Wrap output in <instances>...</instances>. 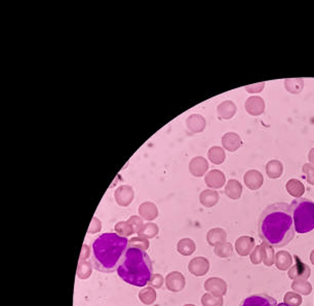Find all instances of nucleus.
<instances>
[{"label":"nucleus","mask_w":314,"mask_h":306,"mask_svg":"<svg viewBox=\"0 0 314 306\" xmlns=\"http://www.w3.org/2000/svg\"><path fill=\"white\" fill-rule=\"evenodd\" d=\"M292 211L285 203H275L262 212L259 220V237L272 248H283L295 237Z\"/></svg>","instance_id":"f257e3e1"},{"label":"nucleus","mask_w":314,"mask_h":306,"mask_svg":"<svg viewBox=\"0 0 314 306\" xmlns=\"http://www.w3.org/2000/svg\"><path fill=\"white\" fill-rule=\"evenodd\" d=\"M127 248L126 238L114 232L103 233L92 243L90 262L98 272L112 274L117 270Z\"/></svg>","instance_id":"f03ea898"},{"label":"nucleus","mask_w":314,"mask_h":306,"mask_svg":"<svg viewBox=\"0 0 314 306\" xmlns=\"http://www.w3.org/2000/svg\"><path fill=\"white\" fill-rule=\"evenodd\" d=\"M118 276L135 287H144L153 275V267L148 254L137 248H127L117 267Z\"/></svg>","instance_id":"7ed1b4c3"},{"label":"nucleus","mask_w":314,"mask_h":306,"mask_svg":"<svg viewBox=\"0 0 314 306\" xmlns=\"http://www.w3.org/2000/svg\"><path fill=\"white\" fill-rule=\"evenodd\" d=\"M295 229L298 233H307L314 229V203L308 198L300 197L290 204Z\"/></svg>","instance_id":"20e7f679"},{"label":"nucleus","mask_w":314,"mask_h":306,"mask_svg":"<svg viewBox=\"0 0 314 306\" xmlns=\"http://www.w3.org/2000/svg\"><path fill=\"white\" fill-rule=\"evenodd\" d=\"M295 257V264L290 266L288 269L287 275L293 280H307L310 276L311 269L310 267L304 263L298 256Z\"/></svg>","instance_id":"39448f33"},{"label":"nucleus","mask_w":314,"mask_h":306,"mask_svg":"<svg viewBox=\"0 0 314 306\" xmlns=\"http://www.w3.org/2000/svg\"><path fill=\"white\" fill-rule=\"evenodd\" d=\"M204 289L214 296L223 297L227 293V284L220 277H209L204 282Z\"/></svg>","instance_id":"423d86ee"},{"label":"nucleus","mask_w":314,"mask_h":306,"mask_svg":"<svg viewBox=\"0 0 314 306\" xmlns=\"http://www.w3.org/2000/svg\"><path fill=\"white\" fill-rule=\"evenodd\" d=\"M115 202L120 207H127L132 204L135 197L133 187L130 185H121L114 192Z\"/></svg>","instance_id":"0eeeda50"},{"label":"nucleus","mask_w":314,"mask_h":306,"mask_svg":"<svg viewBox=\"0 0 314 306\" xmlns=\"http://www.w3.org/2000/svg\"><path fill=\"white\" fill-rule=\"evenodd\" d=\"M277 301L266 294H257L244 299L239 306H276Z\"/></svg>","instance_id":"6e6552de"},{"label":"nucleus","mask_w":314,"mask_h":306,"mask_svg":"<svg viewBox=\"0 0 314 306\" xmlns=\"http://www.w3.org/2000/svg\"><path fill=\"white\" fill-rule=\"evenodd\" d=\"M185 276L179 272H171L166 277V286L170 292H180L185 288Z\"/></svg>","instance_id":"1a4fd4ad"},{"label":"nucleus","mask_w":314,"mask_h":306,"mask_svg":"<svg viewBox=\"0 0 314 306\" xmlns=\"http://www.w3.org/2000/svg\"><path fill=\"white\" fill-rule=\"evenodd\" d=\"M188 270L195 276H203L209 270V262L204 257H195L189 262Z\"/></svg>","instance_id":"9d476101"},{"label":"nucleus","mask_w":314,"mask_h":306,"mask_svg":"<svg viewBox=\"0 0 314 306\" xmlns=\"http://www.w3.org/2000/svg\"><path fill=\"white\" fill-rule=\"evenodd\" d=\"M204 182L207 187L212 189H220L222 188L226 182V177L223 172L220 170H212L209 171L204 178Z\"/></svg>","instance_id":"9b49d317"},{"label":"nucleus","mask_w":314,"mask_h":306,"mask_svg":"<svg viewBox=\"0 0 314 306\" xmlns=\"http://www.w3.org/2000/svg\"><path fill=\"white\" fill-rule=\"evenodd\" d=\"M208 170V162L202 156H195L189 162V172L194 177H202Z\"/></svg>","instance_id":"f8f14e48"},{"label":"nucleus","mask_w":314,"mask_h":306,"mask_svg":"<svg viewBox=\"0 0 314 306\" xmlns=\"http://www.w3.org/2000/svg\"><path fill=\"white\" fill-rule=\"evenodd\" d=\"M205 125H206L205 119L200 114H197V113L191 114L190 116L187 117V120H186V126H187L188 131L193 134H199L203 132Z\"/></svg>","instance_id":"ddd939ff"},{"label":"nucleus","mask_w":314,"mask_h":306,"mask_svg":"<svg viewBox=\"0 0 314 306\" xmlns=\"http://www.w3.org/2000/svg\"><path fill=\"white\" fill-rule=\"evenodd\" d=\"M243 181L249 189L257 190L262 187L264 183V178H263V175L259 171L251 170V171H248L246 175H244Z\"/></svg>","instance_id":"4468645a"},{"label":"nucleus","mask_w":314,"mask_h":306,"mask_svg":"<svg viewBox=\"0 0 314 306\" xmlns=\"http://www.w3.org/2000/svg\"><path fill=\"white\" fill-rule=\"evenodd\" d=\"M244 107L249 114L253 116H259L265 111V102L261 97H250L244 104Z\"/></svg>","instance_id":"2eb2a0df"},{"label":"nucleus","mask_w":314,"mask_h":306,"mask_svg":"<svg viewBox=\"0 0 314 306\" xmlns=\"http://www.w3.org/2000/svg\"><path fill=\"white\" fill-rule=\"evenodd\" d=\"M255 240L251 237H247V235H243V237H240L236 243H235V249L236 252L239 256L241 257H246L249 256L250 254H252L253 250L255 249Z\"/></svg>","instance_id":"dca6fc26"},{"label":"nucleus","mask_w":314,"mask_h":306,"mask_svg":"<svg viewBox=\"0 0 314 306\" xmlns=\"http://www.w3.org/2000/svg\"><path fill=\"white\" fill-rule=\"evenodd\" d=\"M139 215L146 221H152L158 217V209L155 204L145 202L139 207Z\"/></svg>","instance_id":"f3484780"},{"label":"nucleus","mask_w":314,"mask_h":306,"mask_svg":"<svg viewBox=\"0 0 314 306\" xmlns=\"http://www.w3.org/2000/svg\"><path fill=\"white\" fill-rule=\"evenodd\" d=\"M241 138L236 133H226L222 137V145L225 150H228L230 152L236 151L241 146Z\"/></svg>","instance_id":"a211bd4d"},{"label":"nucleus","mask_w":314,"mask_h":306,"mask_svg":"<svg viewBox=\"0 0 314 306\" xmlns=\"http://www.w3.org/2000/svg\"><path fill=\"white\" fill-rule=\"evenodd\" d=\"M217 112L222 120H230L236 113V105L230 101H224L217 107Z\"/></svg>","instance_id":"6ab92c4d"},{"label":"nucleus","mask_w":314,"mask_h":306,"mask_svg":"<svg viewBox=\"0 0 314 306\" xmlns=\"http://www.w3.org/2000/svg\"><path fill=\"white\" fill-rule=\"evenodd\" d=\"M227 240V233L222 228H213L208 230L206 234V241L209 245L216 246L221 243H225Z\"/></svg>","instance_id":"aec40b11"},{"label":"nucleus","mask_w":314,"mask_h":306,"mask_svg":"<svg viewBox=\"0 0 314 306\" xmlns=\"http://www.w3.org/2000/svg\"><path fill=\"white\" fill-rule=\"evenodd\" d=\"M200 202L205 208H213L219 203V193L214 189H205L200 195Z\"/></svg>","instance_id":"412c9836"},{"label":"nucleus","mask_w":314,"mask_h":306,"mask_svg":"<svg viewBox=\"0 0 314 306\" xmlns=\"http://www.w3.org/2000/svg\"><path fill=\"white\" fill-rule=\"evenodd\" d=\"M276 267L279 270H287L293 265V257L286 251H279L275 255V261H274Z\"/></svg>","instance_id":"4be33fe9"},{"label":"nucleus","mask_w":314,"mask_h":306,"mask_svg":"<svg viewBox=\"0 0 314 306\" xmlns=\"http://www.w3.org/2000/svg\"><path fill=\"white\" fill-rule=\"evenodd\" d=\"M225 194L234 201L239 199L242 194V186L240 182L235 179L229 180L225 186Z\"/></svg>","instance_id":"5701e85b"},{"label":"nucleus","mask_w":314,"mask_h":306,"mask_svg":"<svg viewBox=\"0 0 314 306\" xmlns=\"http://www.w3.org/2000/svg\"><path fill=\"white\" fill-rule=\"evenodd\" d=\"M158 232H159V228L157 224H155V223L153 222H147V223H144L143 226L140 228V230L137 233L140 238L149 240V239L155 238L158 234Z\"/></svg>","instance_id":"b1692460"},{"label":"nucleus","mask_w":314,"mask_h":306,"mask_svg":"<svg viewBox=\"0 0 314 306\" xmlns=\"http://www.w3.org/2000/svg\"><path fill=\"white\" fill-rule=\"evenodd\" d=\"M286 191L288 192L289 195H292L296 198H300L305 192V187L301 181L297 179H290L287 181L286 185Z\"/></svg>","instance_id":"393cba45"},{"label":"nucleus","mask_w":314,"mask_h":306,"mask_svg":"<svg viewBox=\"0 0 314 306\" xmlns=\"http://www.w3.org/2000/svg\"><path fill=\"white\" fill-rule=\"evenodd\" d=\"M284 172V166L279 160H270L266 164V174L270 179H277L281 177Z\"/></svg>","instance_id":"a878e982"},{"label":"nucleus","mask_w":314,"mask_h":306,"mask_svg":"<svg viewBox=\"0 0 314 306\" xmlns=\"http://www.w3.org/2000/svg\"><path fill=\"white\" fill-rule=\"evenodd\" d=\"M207 157L209 161L214 164H221L225 161L226 153L224 148L219 146H213L207 151Z\"/></svg>","instance_id":"bb28decb"},{"label":"nucleus","mask_w":314,"mask_h":306,"mask_svg":"<svg viewBox=\"0 0 314 306\" xmlns=\"http://www.w3.org/2000/svg\"><path fill=\"white\" fill-rule=\"evenodd\" d=\"M178 252L183 256H190L196 250V245L191 239H182L177 245Z\"/></svg>","instance_id":"cd10ccee"},{"label":"nucleus","mask_w":314,"mask_h":306,"mask_svg":"<svg viewBox=\"0 0 314 306\" xmlns=\"http://www.w3.org/2000/svg\"><path fill=\"white\" fill-rule=\"evenodd\" d=\"M156 291L152 287H146L139 292V299L145 305H151L156 301Z\"/></svg>","instance_id":"c85d7f7f"},{"label":"nucleus","mask_w":314,"mask_h":306,"mask_svg":"<svg viewBox=\"0 0 314 306\" xmlns=\"http://www.w3.org/2000/svg\"><path fill=\"white\" fill-rule=\"evenodd\" d=\"M285 88L290 93H300L304 88V80L302 78L285 79Z\"/></svg>","instance_id":"c756f323"},{"label":"nucleus","mask_w":314,"mask_h":306,"mask_svg":"<svg viewBox=\"0 0 314 306\" xmlns=\"http://www.w3.org/2000/svg\"><path fill=\"white\" fill-rule=\"evenodd\" d=\"M261 248H262V257H263L264 264L266 266H272L275 261L274 249L265 243L261 245Z\"/></svg>","instance_id":"7c9ffc66"},{"label":"nucleus","mask_w":314,"mask_h":306,"mask_svg":"<svg viewBox=\"0 0 314 306\" xmlns=\"http://www.w3.org/2000/svg\"><path fill=\"white\" fill-rule=\"evenodd\" d=\"M214 253L220 258H228L233 253V246L228 242L221 243L215 246Z\"/></svg>","instance_id":"2f4dec72"},{"label":"nucleus","mask_w":314,"mask_h":306,"mask_svg":"<svg viewBox=\"0 0 314 306\" xmlns=\"http://www.w3.org/2000/svg\"><path fill=\"white\" fill-rule=\"evenodd\" d=\"M292 289L301 295H309L312 292V286L307 280H294Z\"/></svg>","instance_id":"473e14b6"},{"label":"nucleus","mask_w":314,"mask_h":306,"mask_svg":"<svg viewBox=\"0 0 314 306\" xmlns=\"http://www.w3.org/2000/svg\"><path fill=\"white\" fill-rule=\"evenodd\" d=\"M92 270V264L88 261H79L77 266L76 275L80 279H86L90 276Z\"/></svg>","instance_id":"72a5a7b5"},{"label":"nucleus","mask_w":314,"mask_h":306,"mask_svg":"<svg viewBox=\"0 0 314 306\" xmlns=\"http://www.w3.org/2000/svg\"><path fill=\"white\" fill-rule=\"evenodd\" d=\"M114 229H115L116 233L119 234L120 237H123V238L130 237V235L135 233L134 230H133V227L131 226V224L127 221L117 222V223H116Z\"/></svg>","instance_id":"f704fd0d"},{"label":"nucleus","mask_w":314,"mask_h":306,"mask_svg":"<svg viewBox=\"0 0 314 306\" xmlns=\"http://www.w3.org/2000/svg\"><path fill=\"white\" fill-rule=\"evenodd\" d=\"M224 300L222 297H217L212 294L206 293L201 298V304L203 306H223Z\"/></svg>","instance_id":"c9c22d12"},{"label":"nucleus","mask_w":314,"mask_h":306,"mask_svg":"<svg viewBox=\"0 0 314 306\" xmlns=\"http://www.w3.org/2000/svg\"><path fill=\"white\" fill-rule=\"evenodd\" d=\"M284 303L288 306H300L302 304V297L296 292H287L284 297Z\"/></svg>","instance_id":"e433bc0d"},{"label":"nucleus","mask_w":314,"mask_h":306,"mask_svg":"<svg viewBox=\"0 0 314 306\" xmlns=\"http://www.w3.org/2000/svg\"><path fill=\"white\" fill-rule=\"evenodd\" d=\"M149 241L143 238H132L131 240H129V246L131 248H137V249H141L143 251H146L147 249H149Z\"/></svg>","instance_id":"4c0bfd02"},{"label":"nucleus","mask_w":314,"mask_h":306,"mask_svg":"<svg viewBox=\"0 0 314 306\" xmlns=\"http://www.w3.org/2000/svg\"><path fill=\"white\" fill-rule=\"evenodd\" d=\"M251 261L253 264L258 265L261 262H263V257H262V248L261 245L255 246V249L253 250L251 254Z\"/></svg>","instance_id":"58836bf2"},{"label":"nucleus","mask_w":314,"mask_h":306,"mask_svg":"<svg viewBox=\"0 0 314 306\" xmlns=\"http://www.w3.org/2000/svg\"><path fill=\"white\" fill-rule=\"evenodd\" d=\"M164 282H166L164 276H162L161 275H153L152 276H151L148 285L149 287H152L154 289H160L162 287V285H164Z\"/></svg>","instance_id":"ea45409f"},{"label":"nucleus","mask_w":314,"mask_h":306,"mask_svg":"<svg viewBox=\"0 0 314 306\" xmlns=\"http://www.w3.org/2000/svg\"><path fill=\"white\" fill-rule=\"evenodd\" d=\"M127 222L130 223L131 224V226L133 227V230H134V232H138L139 230H140V228H141L142 226H143V219L141 218V217H139V216H131L130 217V219L127 220Z\"/></svg>","instance_id":"a19ab883"},{"label":"nucleus","mask_w":314,"mask_h":306,"mask_svg":"<svg viewBox=\"0 0 314 306\" xmlns=\"http://www.w3.org/2000/svg\"><path fill=\"white\" fill-rule=\"evenodd\" d=\"M303 172L306 174L307 182L310 185H314V166L311 163H305L303 166Z\"/></svg>","instance_id":"79ce46f5"},{"label":"nucleus","mask_w":314,"mask_h":306,"mask_svg":"<svg viewBox=\"0 0 314 306\" xmlns=\"http://www.w3.org/2000/svg\"><path fill=\"white\" fill-rule=\"evenodd\" d=\"M101 229H102V222L97 217H94V218L91 219L90 225L88 227L87 232L90 233V234H95V233L100 232Z\"/></svg>","instance_id":"37998d69"},{"label":"nucleus","mask_w":314,"mask_h":306,"mask_svg":"<svg viewBox=\"0 0 314 306\" xmlns=\"http://www.w3.org/2000/svg\"><path fill=\"white\" fill-rule=\"evenodd\" d=\"M265 87L264 82H260V84H256V85H252L249 87H246V91L251 92V93H256V92H261L263 91Z\"/></svg>","instance_id":"c03bdc74"},{"label":"nucleus","mask_w":314,"mask_h":306,"mask_svg":"<svg viewBox=\"0 0 314 306\" xmlns=\"http://www.w3.org/2000/svg\"><path fill=\"white\" fill-rule=\"evenodd\" d=\"M90 255H91V249H89L86 245L84 244L83 249H81L79 261H86V259L90 258Z\"/></svg>","instance_id":"a18cd8bd"},{"label":"nucleus","mask_w":314,"mask_h":306,"mask_svg":"<svg viewBox=\"0 0 314 306\" xmlns=\"http://www.w3.org/2000/svg\"><path fill=\"white\" fill-rule=\"evenodd\" d=\"M308 159H309V161H310V163L312 164V166H314V148H312V149L309 151Z\"/></svg>","instance_id":"49530a36"},{"label":"nucleus","mask_w":314,"mask_h":306,"mask_svg":"<svg viewBox=\"0 0 314 306\" xmlns=\"http://www.w3.org/2000/svg\"><path fill=\"white\" fill-rule=\"evenodd\" d=\"M310 261H311V263L314 265V250L311 252V254H310Z\"/></svg>","instance_id":"de8ad7c7"},{"label":"nucleus","mask_w":314,"mask_h":306,"mask_svg":"<svg viewBox=\"0 0 314 306\" xmlns=\"http://www.w3.org/2000/svg\"><path fill=\"white\" fill-rule=\"evenodd\" d=\"M276 306H288V305H286V304H285V303H281V304H277Z\"/></svg>","instance_id":"09e8293b"},{"label":"nucleus","mask_w":314,"mask_h":306,"mask_svg":"<svg viewBox=\"0 0 314 306\" xmlns=\"http://www.w3.org/2000/svg\"><path fill=\"white\" fill-rule=\"evenodd\" d=\"M183 306H195L194 304H185V305H183Z\"/></svg>","instance_id":"8fccbe9b"}]
</instances>
